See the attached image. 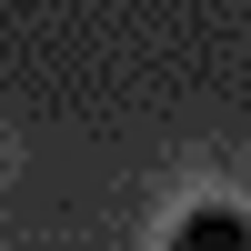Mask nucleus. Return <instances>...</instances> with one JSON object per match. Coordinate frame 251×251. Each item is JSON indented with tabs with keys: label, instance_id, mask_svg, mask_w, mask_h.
<instances>
[{
	"label": "nucleus",
	"instance_id": "f257e3e1",
	"mask_svg": "<svg viewBox=\"0 0 251 251\" xmlns=\"http://www.w3.org/2000/svg\"><path fill=\"white\" fill-rule=\"evenodd\" d=\"M171 251H251V211L201 201V211H181V221H171Z\"/></svg>",
	"mask_w": 251,
	"mask_h": 251
}]
</instances>
